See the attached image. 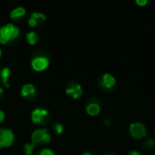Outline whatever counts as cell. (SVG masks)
<instances>
[{"instance_id":"obj_1","label":"cell","mask_w":155,"mask_h":155,"mask_svg":"<svg viewBox=\"0 0 155 155\" xmlns=\"http://www.w3.org/2000/svg\"><path fill=\"white\" fill-rule=\"evenodd\" d=\"M20 34L19 28L9 23L0 27V44L5 45L9 41L15 39Z\"/></svg>"},{"instance_id":"obj_2","label":"cell","mask_w":155,"mask_h":155,"mask_svg":"<svg viewBox=\"0 0 155 155\" xmlns=\"http://www.w3.org/2000/svg\"><path fill=\"white\" fill-rule=\"evenodd\" d=\"M14 142V133L10 129H0V149L7 148Z\"/></svg>"},{"instance_id":"obj_3","label":"cell","mask_w":155,"mask_h":155,"mask_svg":"<svg viewBox=\"0 0 155 155\" xmlns=\"http://www.w3.org/2000/svg\"><path fill=\"white\" fill-rule=\"evenodd\" d=\"M50 61L45 56H36L31 60V67L36 72L45 71L49 66Z\"/></svg>"},{"instance_id":"obj_4","label":"cell","mask_w":155,"mask_h":155,"mask_svg":"<svg viewBox=\"0 0 155 155\" xmlns=\"http://www.w3.org/2000/svg\"><path fill=\"white\" fill-rule=\"evenodd\" d=\"M130 133L133 137L136 139H141L147 135L145 126L141 123H134L130 125Z\"/></svg>"},{"instance_id":"obj_5","label":"cell","mask_w":155,"mask_h":155,"mask_svg":"<svg viewBox=\"0 0 155 155\" xmlns=\"http://www.w3.org/2000/svg\"><path fill=\"white\" fill-rule=\"evenodd\" d=\"M48 114L49 112L45 108H35L31 113V120L35 124H41Z\"/></svg>"},{"instance_id":"obj_6","label":"cell","mask_w":155,"mask_h":155,"mask_svg":"<svg viewBox=\"0 0 155 155\" xmlns=\"http://www.w3.org/2000/svg\"><path fill=\"white\" fill-rule=\"evenodd\" d=\"M65 93L73 97V99H77L82 96L83 89L82 86L78 84H73L71 86H68L65 90Z\"/></svg>"},{"instance_id":"obj_7","label":"cell","mask_w":155,"mask_h":155,"mask_svg":"<svg viewBox=\"0 0 155 155\" xmlns=\"http://www.w3.org/2000/svg\"><path fill=\"white\" fill-rule=\"evenodd\" d=\"M48 131L46 129H37L35 131L33 132L32 135H31V141L34 144H38V143H42L44 141V137L45 135V134Z\"/></svg>"},{"instance_id":"obj_8","label":"cell","mask_w":155,"mask_h":155,"mask_svg":"<svg viewBox=\"0 0 155 155\" xmlns=\"http://www.w3.org/2000/svg\"><path fill=\"white\" fill-rule=\"evenodd\" d=\"M116 84V80L115 78L110 74H104L101 79V82H100V84L104 87V88H107V89H110L112 87H114Z\"/></svg>"},{"instance_id":"obj_9","label":"cell","mask_w":155,"mask_h":155,"mask_svg":"<svg viewBox=\"0 0 155 155\" xmlns=\"http://www.w3.org/2000/svg\"><path fill=\"white\" fill-rule=\"evenodd\" d=\"M35 94V87L32 84H25L22 86L21 89V95L22 97L27 98Z\"/></svg>"},{"instance_id":"obj_10","label":"cell","mask_w":155,"mask_h":155,"mask_svg":"<svg viewBox=\"0 0 155 155\" xmlns=\"http://www.w3.org/2000/svg\"><path fill=\"white\" fill-rule=\"evenodd\" d=\"M101 111V107L96 103H90L86 105V113L91 116L97 115Z\"/></svg>"},{"instance_id":"obj_11","label":"cell","mask_w":155,"mask_h":155,"mask_svg":"<svg viewBox=\"0 0 155 155\" xmlns=\"http://www.w3.org/2000/svg\"><path fill=\"white\" fill-rule=\"evenodd\" d=\"M10 74H11L10 69H9L8 67H6V66L3 67V68L1 69V71H0V76H1L2 82H3L4 85H5V87H7V88L10 86V84H9V83H8L9 77H10Z\"/></svg>"},{"instance_id":"obj_12","label":"cell","mask_w":155,"mask_h":155,"mask_svg":"<svg viewBox=\"0 0 155 155\" xmlns=\"http://www.w3.org/2000/svg\"><path fill=\"white\" fill-rule=\"evenodd\" d=\"M26 13V10L24 6H17L15 9H13L10 13V17L12 19H17L22 16H24Z\"/></svg>"},{"instance_id":"obj_13","label":"cell","mask_w":155,"mask_h":155,"mask_svg":"<svg viewBox=\"0 0 155 155\" xmlns=\"http://www.w3.org/2000/svg\"><path fill=\"white\" fill-rule=\"evenodd\" d=\"M25 38H26L28 44L31 45H35L36 42L38 41V35H37V34H36L35 31H30V32H28V33L26 34V35H25Z\"/></svg>"},{"instance_id":"obj_14","label":"cell","mask_w":155,"mask_h":155,"mask_svg":"<svg viewBox=\"0 0 155 155\" xmlns=\"http://www.w3.org/2000/svg\"><path fill=\"white\" fill-rule=\"evenodd\" d=\"M35 144H34L33 143H27L25 144L24 146V152L26 155H32L33 154V152L35 150Z\"/></svg>"},{"instance_id":"obj_15","label":"cell","mask_w":155,"mask_h":155,"mask_svg":"<svg viewBox=\"0 0 155 155\" xmlns=\"http://www.w3.org/2000/svg\"><path fill=\"white\" fill-rule=\"evenodd\" d=\"M30 17H33L34 19H35L36 21H45L46 17H45V15L43 14V13H40V12H34L31 14V16Z\"/></svg>"},{"instance_id":"obj_16","label":"cell","mask_w":155,"mask_h":155,"mask_svg":"<svg viewBox=\"0 0 155 155\" xmlns=\"http://www.w3.org/2000/svg\"><path fill=\"white\" fill-rule=\"evenodd\" d=\"M54 131L56 134H62L64 133V125L60 123H56L54 125Z\"/></svg>"},{"instance_id":"obj_17","label":"cell","mask_w":155,"mask_h":155,"mask_svg":"<svg viewBox=\"0 0 155 155\" xmlns=\"http://www.w3.org/2000/svg\"><path fill=\"white\" fill-rule=\"evenodd\" d=\"M39 155H55V154H54V151H53V150H51V149H49V148H45V149H43V150L40 152Z\"/></svg>"},{"instance_id":"obj_18","label":"cell","mask_w":155,"mask_h":155,"mask_svg":"<svg viewBox=\"0 0 155 155\" xmlns=\"http://www.w3.org/2000/svg\"><path fill=\"white\" fill-rule=\"evenodd\" d=\"M37 24H38V21H36L35 19H34L33 17H30L29 19H28V25L31 26V27H35V26H36L37 25Z\"/></svg>"},{"instance_id":"obj_19","label":"cell","mask_w":155,"mask_h":155,"mask_svg":"<svg viewBox=\"0 0 155 155\" xmlns=\"http://www.w3.org/2000/svg\"><path fill=\"white\" fill-rule=\"evenodd\" d=\"M145 144L147 145V147H149V148H153V147L155 145L154 140H153V139H148Z\"/></svg>"},{"instance_id":"obj_20","label":"cell","mask_w":155,"mask_h":155,"mask_svg":"<svg viewBox=\"0 0 155 155\" xmlns=\"http://www.w3.org/2000/svg\"><path fill=\"white\" fill-rule=\"evenodd\" d=\"M147 3H148L147 0H136V4L140 6H144L147 5Z\"/></svg>"},{"instance_id":"obj_21","label":"cell","mask_w":155,"mask_h":155,"mask_svg":"<svg viewBox=\"0 0 155 155\" xmlns=\"http://www.w3.org/2000/svg\"><path fill=\"white\" fill-rule=\"evenodd\" d=\"M4 120H5V113H4L2 110H0V124H1Z\"/></svg>"},{"instance_id":"obj_22","label":"cell","mask_w":155,"mask_h":155,"mask_svg":"<svg viewBox=\"0 0 155 155\" xmlns=\"http://www.w3.org/2000/svg\"><path fill=\"white\" fill-rule=\"evenodd\" d=\"M129 155H141V153L138 151H131L129 153Z\"/></svg>"},{"instance_id":"obj_23","label":"cell","mask_w":155,"mask_h":155,"mask_svg":"<svg viewBox=\"0 0 155 155\" xmlns=\"http://www.w3.org/2000/svg\"><path fill=\"white\" fill-rule=\"evenodd\" d=\"M82 155H93L91 153H89V152H85V153H84Z\"/></svg>"},{"instance_id":"obj_24","label":"cell","mask_w":155,"mask_h":155,"mask_svg":"<svg viewBox=\"0 0 155 155\" xmlns=\"http://www.w3.org/2000/svg\"><path fill=\"white\" fill-rule=\"evenodd\" d=\"M3 93H4V90H3V88H2V87H0V96L3 94Z\"/></svg>"},{"instance_id":"obj_25","label":"cell","mask_w":155,"mask_h":155,"mask_svg":"<svg viewBox=\"0 0 155 155\" xmlns=\"http://www.w3.org/2000/svg\"><path fill=\"white\" fill-rule=\"evenodd\" d=\"M104 124H106V125H108V124H110V121H105V123H104Z\"/></svg>"},{"instance_id":"obj_26","label":"cell","mask_w":155,"mask_h":155,"mask_svg":"<svg viewBox=\"0 0 155 155\" xmlns=\"http://www.w3.org/2000/svg\"><path fill=\"white\" fill-rule=\"evenodd\" d=\"M1 56H2V49L0 48V58H1Z\"/></svg>"}]
</instances>
